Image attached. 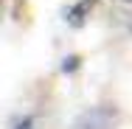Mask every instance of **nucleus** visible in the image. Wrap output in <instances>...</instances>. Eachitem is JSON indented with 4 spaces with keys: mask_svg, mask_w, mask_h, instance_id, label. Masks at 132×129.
<instances>
[{
    "mask_svg": "<svg viewBox=\"0 0 132 129\" xmlns=\"http://www.w3.org/2000/svg\"><path fill=\"white\" fill-rule=\"evenodd\" d=\"M112 112H107V109H87L84 115H81L79 121H76V129H112Z\"/></svg>",
    "mask_w": 132,
    "mask_h": 129,
    "instance_id": "1",
    "label": "nucleus"
},
{
    "mask_svg": "<svg viewBox=\"0 0 132 129\" xmlns=\"http://www.w3.org/2000/svg\"><path fill=\"white\" fill-rule=\"evenodd\" d=\"M76 67H79V56H68V59L62 62V70H65V73H73Z\"/></svg>",
    "mask_w": 132,
    "mask_h": 129,
    "instance_id": "2",
    "label": "nucleus"
},
{
    "mask_svg": "<svg viewBox=\"0 0 132 129\" xmlns=\"http://www.w3.org/2000/svg\"><path fill=\"white\" fill-rule=\"evenodd\" d=\"M17 129H34V121H31V118H23V121L17 124Z\"/></svg>",
    "mask_w": 132,
    "mask_h": 129,
    "instance_id": "3",
    "label": "nucleus"
}]
</instances>
